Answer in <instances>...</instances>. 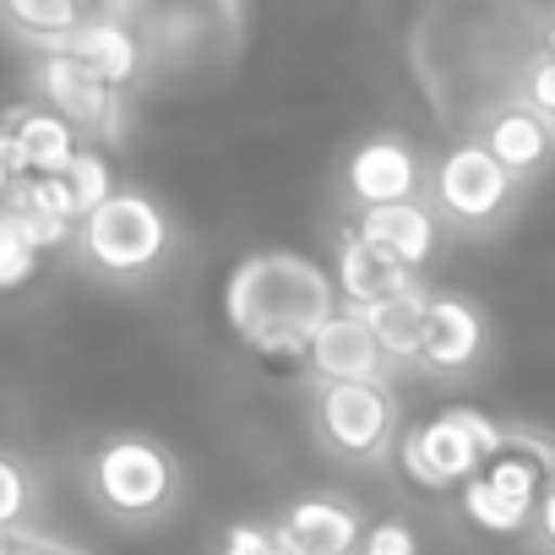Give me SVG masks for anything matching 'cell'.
Here are the masks:
<instances>
[{"instance_id": "1", "label": "cell", "mask_w": 555, "mask_h": 555, "mask_svg": "<svg viewBox=\"0 0 555 555\" xmlns=\"http://www.w3.org/2000/svg\"><path fill=\"white\" fill-rule=\"evenodd\" d=\"M338 311L333 278L300 250H250L223 284L229 333L267 360H295Z\"/></svg>"}, {"instance_id": "2", "label": "cell", "mask_w": 555, "mask_h": 555, "mask_svg": "<svg viewBox=\"0 0 555 555\" xmlns=\"http://www.w3.org/2000/svg\"><path fill=\"white\" fill-rule=\"evenodd\" d=\"M501 441L506 430L490 414L452 403L436 420H420L398 436V463L420 490H447V485H468L485 468V457L501 452Z\"/></svg>"}, {"instance_id": "3", "label": "cell", "mask_w": 555, "mask_h": 555, "mask_svg": "<svg viewBox=\"0 0 555 555\" xmlns=\"http://www.w3.org/2000/svg\"><path fill=\"white\" fill-rule=\"evenodd\" d=\"M175 457L153 436H109L93 452V490L115 517H158L175 501Z\"/></svg>"}, {"instance_id": "4", "label": "cell", "mask_w": 555, "mask_h": 555, "mask_svg": "<svg viewBox=\"0 0 555 555\" xmlns=\"http://www.w3.org/2000/svg\"><path fill=\"white\" fill-rule=\"evenodd\" d=\"M82 250L104 272H147L169 250V218L142 191H115L99 212L82 218Z\"/></svg>"}, {"instance_id": "5", "label": "cell", "mask_w": 555, "mask_h": 555, "mask_svg": "<svg viewBox=\"0 0 555 555\" xmlns=\"http://www.w3.org/2000/svg\"><path fill=\"white\" fill-rule=\"evenodd\" d=\"M317 425L333 452L344 457H376L392 441V398L382 382H349V387H322Z\"/></svg>"}, {"instance_id": "6", "label": "cell", "mask_w": 555, "mask_h": 555, "mask_svg": "<svg viewBox=\"0 0 555 555\" xmlns=\"http://www.w3.org/2000/svg\"><path fill=\"white\" fill-rule=\"evenodd\" d=\"M436 202L463 223H485L512 202V175L485 153V142H463L436 169Z\"/></svg>"}, {"instance_id": "7", "label": "cell", "mask_w": 555, "mask_h": 555, "mask_svg": "<svg viewBox=\"0 0 555 555\" xmlns=\"http://www.w3.org/2000/svg\"><path fill=\"white\" fill-rule=\"evenodd\" d=\"M39 93L72 131H115L120 126V93L104 88L77 55L55 50L39 61Z\"/></svg>"}, {"instance_id": "8", "label": "cell", "mask_w": 555, "mask_h": 555, "mask_svg": "<svg viewBox=\"0 0 555 555\" xmlns=\"http://www.w3.org/2000/svg\"><path fill=\"white\" fill-rule=\"evenodd\" d=\"M272 533L289 555H360L365 517L338 495H306L284 512V522H278Z\"/></svg>"}, {"instance_id": "9", "label": "cell", "mask_w": 555, "mask_h": 555, "mask_svg": "<svg viewBox=\"0 0 555 555\" xmlns=\"http://www.w3.org/2000/svg\"><path fill=\"white\" fill-rule=\"evenodd\" d=\"M306 360H311V371H317L327 387L382 382V371H387V354L376 349V338H371L365 317H360V311H344V306H338V311L327 317V327L311 338Z\"/></svg>"}, {"instance_id": "10", "label": "cell", "mask_w": 555, "mask_h": 555, "mask_svg": "<svg viewBox=\"0 0 555 555\" xmlns=\"http://www.w3.org/2000/svg\"><path fill=\"white\" fill-rule=\"evenodd\" d=\"M485 354V317L463 300V295H430L425 311V338H420V360L441 376L468 371Z\"/></svg>"}, {"instance_id": "11", "label": "cell", "mask_w": 555, "mask_h": 555, "mask_svg": "<svg viewBox=\"0 0 555 555\" xmlns=\"http://www.w3.org/2000/svg\"><path fill=\"white\" fill-rule=\"evenodd\" d=\"M414 191H420V164L398 137H371L349 158V196L360 207H398L414 202Z\"/></svg>"}, {"instance_id": "12", "label": "cell", "mask_w": 555, "mask_h": 555, "mask_svg": "<svg viewBox=\"0 0 555 555\" xmlns=\"http://www.w3.org/2000/svg\"><path fill=\"white\" fill-rule=\"evenodd\" d=\"M66 55H77L104 88H126L137 72H142V39L120 23V17H82L77 34L61 44Z\"/></svg>"}, {"instance_id": "13", "label": "cell", "mask_w": 555, "mask_h": 555, "mask_svg": "<svg viewBox=\"0 0 555 555\" xmlns=\"http://www.w3.org/2000/svg\"><path fill=\"white\" fill-rule=\"evenodd\" d=\"M338 289L354 300V311H371V306L414 289V272L403 261H392L387 250L365 245L354 229H344V240H338Z\"/></svg>"}, {"instance_id": "14", "label": "cell", "mask_w": 555, "mask_h": 555, "mask_svg": "<svg viewBox=\"0 0 555 555\" xmlns=\"http://www.w3.org/2000/svg\"><path fill=\"white\" fill-rule=\"evenodd\" d=\"M0 131L12 137L17 158H23V175H66L72 158L82 153L77 131L55 115V109H12L7 120H0Z\"/></svg>"}, {"instance_id": "15", "label": "cell", "mask_w": 555, "mask_h": 555, "mask_svg": "<svg viewBox=\"0 0 555 555\" xmlns=\"http://www.w3.org/2000/svg\"><path fill=\"white\" fill-rule=\"evenodd\" d=\"M354 234L376 250H387L392 261H403L409 272L420 261H430L436 250V218L420 207V202H398V207H360L354 218Z\"/></svg>"}, {"instance_id": "16", "label": "cell", "mask_w": 555, "mask_h": 555, "mask_svg": "<svg viewBox=\"0 0 555 555\" xmlns=\"http://www.w3.org/2000/svg\"><path fill=\"white\" fill-rule=\"evenodd\" d=\"M550 147H555V126L539 120L528 104L501 109V115L485 126V153H490L512 180H517V175H533V169L550 158Z\"/></svg>"}, {"instance_id": "17", "label": "cell", "mask_w": 555, "mask_h": 555, "mask_svg": "<svg viewBox=\"0 0 555 555\" xmlns=\"http://www.w3.org/2000/svg\"><path fill=\"white\" fill-rule=\"evenodd\" d=\"M425 311H430V295L414 284V289H403V295H392V300H382V306H371L360 317H365V327H371V338H376V349L387 360H420Z\"/></svg>"}, {"instance_id": "18", "label": "cell", "mask_w": 555, "mask_h": 555, "mask_svg": "<svg viewBox=\"0 0 555 555\" xmlns=\"http://www.w3.org/2000/svg\"><path fill=\"white\" fill-rule=\"evenodd\" d=\"M0 17L17 34H28L34 44H44V55H55L82 23V12L66 7V0H12V7H0Z\"/></svg>"}, {"instance_id": "19", "label": "cell", "mask_w": 555, "mask_h": 555, "mask_svg": "<svg viewBox=\"0 0 555 555\" xmlns=\"http://www.w3.org/2000/svg\"><path fill=\"white\" fill-rule=\"evenodd\" d=\"M463 512H468V522H479L485 533H522V528H533V506H522V501L490 490L485 479H468V485H463Z\"/></svg>"}, {"instance_id": "20", "label": "cell", "mask_w": 555, "mask_h": 555, "mask_svg": "<svg viewBox=\"0 0 555 555\" xmlns=\"http://www.w3.org/2000/svg\"><path fill=\"white\" fill-rule=\"evenodd\" d=\"M66 180V191H72V207H77V223L88 218V212H99L109 196H115V175H109V158L99 153V147H82L77 158H72V169L61 175Z\"/></svg>"}, {"instance_id": "21", "label": "cell", "mask_w": 555, "mask_h": 555, "mask_svg": "<svg viewBox=\"0 0 555 555\" xmlns=\"http://www.w3.org/2000/svg\"><path fill=\"white\" fill-rule=\"evenodd\" d=\"M39 272V256L7 229V223H0V295H12V289H23L28 284V278Z\"/></svg>"}, {"instance_id": "22", "label": "cell", "mask_w": 555, "mask_h": 555, "mask_svg": "<svg viewBox=\"0 0 555 555\" xmlns=\"http://www.w3.org/2000/svg\"><path fill=\"white\" fill-rule=\"evenodd\" d=\"M23 512H28V479L17 463L0 457V533H12L23 522Z\"/></svg>"}, {"instance_id": "23", "label": "cell", "mask_w": 555, "mask_h": 555, "mask_svg": "<svg viewBox=\"0 0 555 555\" xmlns=\"http://www.w3.org/2000/svg\"><path fill=\"white\" fill-rule=\"evenodd\" d=\"M360 555H420V539L409 522H376V528H365Z\"/></svg>"}, {"instance_id": "24", "label": "cell", "mask_w": 555, "mask_h": 555, "mask_svg": "<svg viewBox=\"0 0 555 555\" xmlns=\"http://www.w3.org/2000/svg\"><path fill=\"white\" fill-rule=\"evenodd\" d=\"M223 555H278V539H272V528L234 522V528L223 533Z\"/></svg>"}, {"instance_id": "25", "label": "cell", "mask_w": 555, "mask_h": 555, "mask_svg": "<svg viewBox=\"0 0 555 555\" xmlns=\"http://www.w3.org/2000/svg\"><path fill=\"white\" fill-rule=\"evenodd\" d=\"M522 93H528V109L555 126V61H539V66L528 72V88H522Z\"/></svg>"}, {"instance_id": "26", "label": "cell", "mask_w": 555, "mask_h": 555, "mask_svg": "<svg viewBox=\"0 0 555 555\" xmlns=\"http://www.w3.org/2000/svg\"><path fill=\"white\" fill-rule=\"evenodd\" d=\"M0 555H82V550L44 539V533H28V528H12V533H0Z\"/></svg>"}, {"instance_id": "27", "label": "cell", "mask_w": 555, "mask_h": 555, "mask_svg": "<svg viewBox=\"0 0 555 555\" xmlns=\"http://www.w3.org/2000/svg\"><path fill=\"white\" fill-rule=\"evenodd\" d=\"M23 180V158H17V147H12V137L0 131V202H7V191Z\"/></svg>"}, {"instance_id": "28", "label": "cell", "mask_w": 555, "mask_h": 555, "mask_svg": "<svg viewBox=\"0 0 555 555\" xmlns=\"http://www.w3.org/2000/svg\"><path fill=\"white\" fill-rule=\"evenodd\" d=\"M533 528H539V539L555 550V479L544 485V495H539V506H533Z\"/></svg>"}, {"instance_id": "29", "label": "cell", "mask_w": 555, "mask_h": 555, "mask_svg": "<svg viewBox=\"0 0 555 555\" xmlns=\"http://www.w3.org/2000/svg\"><path fill=\"white\" fill-rule=\"evenodd\" d=\"M544 61H555V17H550V28H544Z\"/></svg>"}]
</instances>
